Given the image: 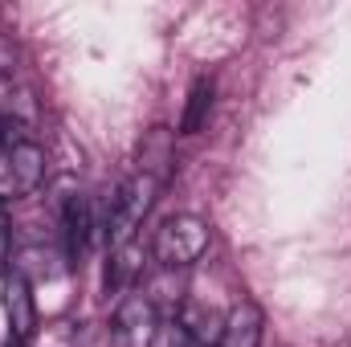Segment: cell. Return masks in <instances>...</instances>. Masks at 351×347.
Returning <instances> with one entry per match:
<instances>
[{"label": "cell", "mask_w": 351, "mask_h": 347, "mask_svg": "<svg viewBox=\"0 0 351 347\" xmlns=\"http://www.w3.org/2000/svg\"><path fill=\"white\" fill-rule=\"evenodd\" d=\"M152 347H204L180 319H168V323H160V331H156V339H152Z\"/></svg>", "instance_id": "cell-10"}, {"label": "cell", "mask_w": 351, "mask_h": 347, "mask_svg": "<svg viewBox=\"0 0 351 347\" xmlns=\"http://www.w3.org/2000/svg\"><path fill=\"white\" fill-rule=\"evenodd\" d=\"M156 331H160V307L143 290L123 294V302L110 315V339H114V347H152Z\"/></svg>", "instance_id": "cell-3"}, {"label": "cell", "mask_w": 351, "mask_h": 347, "mask_svg": "<svg viewBox=\"0 0 351 347\" xmlns=\"http://www.w3.org/2000/svg\"><path fill=\"white\" fill-rule=\"evenodd\" d=\"M4 347H29V339H16V335H8V339H4Z\"/></svg>", "instance_id": "cell-13"}, {"label": "cell", "mask_w": 351, "mask_h": 347, "mask_svg": "<svg viewBox=\"0 0 351 347\" xmlns=\"http://www.w3.org/2000/svg\"><path fill=\"white\" fill-rule=\"evenodd\" d=\"M156 196H160V176H147V172L123 180V184L110 192V200H106V217H102V237H106L110 250L135 241L143 217H147L152 204H156Z\"/></svg>", "instance_id": "cell-1"}, {"label": "cell", "mask_w": 351, "mask_h": 347, "mask_svg": "<svg viewBox=\"0 0 351 347\" xmlns=\"http://www.w3.org/2000/svg\"><path fill=\"white\" fill-rule=\"evenodd\" d=\"M213 347H262V307L241 298L229 315Z\"/></svg>", "instance_id": "cell-7"}, {"label": "cell", "mask_w": 351, "mask_h": 347, "mask_svg": "<svg viewBox=\"0 0 351 347\" xmlns=\"http://www.w3.org/2000/svg\"><path fill=\"white\" fill-rule=\"evenodd\" d=\"M208 241H213V229L204 217H192V213H176L168 217L160 229H156V241H152V254L164 270H188L208 254Z\"/></svg>", "instance_id": "cell-2"}, {"label": "cell", "mask_w": 351, "mask_h": 347, "mask_svg": "<svg viewBox=\"0 0 351 347\" xmlns=\"http://www.w3.org/2000/svg\"><path fill=\"white\" fill-rule=\"evenodd\" d=\"M4 311H8L12 335L16 339H33V331H37V302H33V290H29L21 270L4 274Z\"/></svg>", "instance_id": "cell-6"}, {"label": "cell", "mask_w": 351, "mask_h": 347, "mask_svg": "<svg viewBox=\"0 0 351 347\" xmlns=\"http://www.w3.org/2000/svg\"><path fill=\"white\" fill-rule=\"evenodd\" d=\"M208 110H213V82L200 78V82L192 86V94H188V110H184V119H180V135H196V131L204 127Z\"/></svg>", "instance_id": "cell-9"}, {"label": "cell", "mask_w": 351, "mask_h": 347, "mask_svg": "<svg viewBox=\"0 0 351 347\" xmlns=\"http://www.w3.org/2000/svg\"><path fill=\"white\" fill-rule=\"evenodd\" d=\"M8 241H12V229H8V213H4V200H0V261L8 258Z\"/></svg>", "instance_id": "cell-12"}, {"label": "cell", "mask_w": 351, "mask_h": 347, "mask_svg": "<svg viewBox=\"0 0 351 347\" xmlns=\"http://www.w3.org/2000/svg\"><path fill=\"white\" fill-rule=\"evenodd\" d=\"M90 237H94V213H90V200L86 196H70L62 204V246H66V258L70 265H82L90 250Z\"/></svg>", "instance_id": "cell-5"}, {"label": "cell", "mask_w": 351, "mask_h": 347, "mask_svg": "<svg viewBox=\"0 0 351 347\" xmlns=\"http://www.w3.org/2000/svg\"><path fill=\"white\" fill-rule=\"evenodd\" d=\"M139 278H143V246H139V241H127V246L110 250V265H106V294H131Z\"/></svg>", "instance_id": "cell-8"}, {"label": "cell", "mask_w": 351, "mask_h": 347, "mask_svg": "<svg viewBox=\"0 0 351 347\" xmlns=\"http://www.w3.org/2000/svg\"><path fill=\"white\" fill-rule=\"evenodd\" d=\"M21 139H25V135L16 131L12 115H4V110H0V164H4V156H8V152H12V147L21 143Z\"/></svg>", "instance_id": "cell-11"}, {"label": "cell", "mask_w": 351, "mask_h": 347, "mask_svg": "<svg viewBox=\"0 0 351 347\" xmlns=\"http://www.w3.org/2000/svg\"><path fill=\"white\" fill-rule=\"evenodd\" d=\"M45 180V152L33 143V139H21L8 156H4V176H0V188L8 196H29L37 192Z\"/></svg>", "instance_id": "cell-4"}]
</instances>
